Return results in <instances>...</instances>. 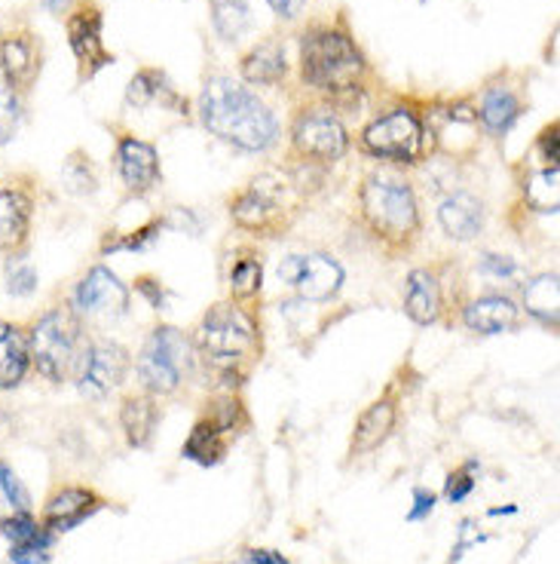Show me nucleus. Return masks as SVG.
Returning a JSON list of instances; mask_svg holds the SVG:
<instances>
[{"label":"nucleus","instance_id":"nucleus-14","mask_svg":"<svg viewBox=\"0 0 560 564\" xmlns=\"http://www.w3.org/2000/svg\"><path fill=\"white\" fill-rule=\"evenodd\" d=\"M68 301L84 323H113L132 311V289L108 264H92L77 280Z\"/></svg>","mask_w":560,"mask_h":564},{"label":"nucleus","instance_id":"nucleus-24","mask_svg":"<svg viewBox=\"0 0 560 564\" xmlns=\"http://www.w3.org/2000/svg\"><path fill=\"white\" fill-rule=\"evenodd\" d=\"M395 423H398V402L393 395H383V399H374L367 409L359 414V421L352 426V438H350V454L352 457H367L374 454L393 436Z\"/></svg>","mask_w":560,"mask_h":564},{"label":"nucleus","instance_id":"nucleus-39","mask_svg":"<svg viewBox=\"0 0 560 564\" xmlns=\"http://www.w3.org/2000/svg\"><path fill=\"white\" fill-rule=\"evenodd\" d=\"M475 268L477 273H484V276H491V280H515V276H518V261H515L512 254H481Z\"/></svg>","mask_w":560,"mask_h":564},{"label":"nucleus","instance_id":"nucleus-35","mask_svg":"<svg viewBox=\"0 0 560 564\" xmlns=\"http://www.w3.org/2000/svg\"><path fill=\"white\" fill-rule=\"evenodd\" d=\"M3 282H7V295L13 297H31L37 292V270L31 264L25 252L22 254H10L7 258V268H3Z\"/></svg>","mask_w":560,"mask_h":564},{"label":"nucleus","instance_id":"nucleus-5","mask_svg":"<svg viewBox=\"0 0 560 564\" xmlns=\"http://www.w3.org/2000/svg\"><path fill=\"white\" fill-rule=\"evenodd\" d=\"M300 191L276 172H261L227 199L230 221L254 240H282L300 215Z\"/></svg>","mask_w":560,"mask_h":564},{"label":"nucleus","instance_id":"nucleus-41","mask_svg":"<svg viewBox=\"0 0 560 564\" xmlns=\"http://www.w3.org/2000/svg\"><path fill=\"white\" fill-rule=\"evenodd\" d=\"M132 289H135L154 311H163V307H166V285H163V280L154 276V273H141Z\"/></svg>","mask_w":560,"mask_h":564},{"label":"nucleus","instance_id":"nucleus-21","mask_svg":"<svg viewBox=\"0 0 560 564\" xmlns=\"http://www.w3.org/2000/svg\"><path fill=\"white\" fill-rule=\"evenodd\" d=\"M438 225L453 242H475L487 225V206L472 191H450L438 203Z\"/></svg>","mask_w":560,"mask_h":564},{"label":"nucleus","instance_id":"nucleus-23","mask_svg":"<svg viewBox=\"0 0 560 564\" xmlns=\"http://www.w3.org/2000/svg\"><path fill=\"white\" fill-rule=\"evenodd\" d=\"M264 292V252L257 246H237L227 268V301L257 307Z\"/></svg>","mask_w":560,"mask_h":564},{"label":"nucleus","instance_id":"nucleus-36","mask_svg":"<svg viewBox=\"0 0 560 564\" xmlns=\"http://www.w3.org/2000/svg\"><path fill=\"white\" fill-rule=\"evenodd\" d=\"M15 512H31V497L13 466L0 460V519L15 516Z\"/></svg>","mask_w":560,"mask_h":564},{"label":"nucleus","instance_id":"nucleus-11","mask_svg":"<svg viewBox=\"0 0 560 564\" xmlns=\"http://www.w3.org/2000/svg\"><path fill=\"white\" fill-rule=\"evenodd\" d=\"M132 375V352L127 344L101 335H86L80 356L74 362L70 381L77 393L89 402H101L111 393H117Z\"/></svg>","mask_w":560,"mask_h":564},{"label":"nucleus","instance_id":"nucleus-7","mask_svg":"<svg viewBox=\"0 0 560 564\" xmlns=\"http://www.w3.org/2000/svg\"><path fill=\"white\" fill-rule=\"evenodd\" d=\"M25 332H29L31 368L53 387L68 383L86 340V323L70 307V301L50 304L41 316H34V323Z\"/></svg>","mask_w":560,"mask_h":564},{"label":"nucleus","instance_id":"nucleus-15","mask_svg":"<svg viewBox=\"0 0 560 564\" xmlns=\"http://www.w3.org/2000/svg\"><path fill=\"white\" fill-rule=\"evenodd\" d=\"M113 170L123 182L129 199H144L154 194L156 184L163 182L160 151L151 141L139 139L132 132H117L113 139Z\"/></svg>","mask_w":560,"mask_h":564},{"label":"nucleus","instance_id":"nucleus-4","mask_svg":"<svg viewBox=\"0 0 560 564\" xmlns=\"http://www.w3.org/2000/svg\"><path fill=\"white\" fill-rule=\"evenodd\" d=\"M364 74L367 58L347 29L316 25L300 37V77L309 89L331 101H347L362 89Z\"/></svg>","mask_w":560,"mask_h":564},{"label":"nucleus","instance_id":"nucleus-40","mask_svg":"<svg viewBox=\"0 0 560 564\" xmlns=\"http://www.w3.org/2000/svg\"><path fill=\"white\" fill-rule=\"evenodd\" d=\"M558 120L554 123H548L542 132H539V139L532 144V160L536 163H546V166H558V156H560V139H558Z\"/></svg>","mask_w":560,"mask_h":564},{"label":"nucleus","instance_id":"nucleus-6","mask_svg":"<svg viewBox=\"0 0 560 564\" xmlns=\"http://www.w3.org/2000/svg\"><path fill=\"white\" fill-rule=\"evenodd\" d=\"M132 371L139 378V390L168 399L184 390V383L197 375V359L190 347V335L178 325L160 323L141 340L139 352L132 356Z\"/></svg>","mask_w":560,"mask_h":564},{"label":"nucleus","instance_id":"nucleus-46","mask_svg":"<svg viewBox=\"0 0 560 564\" xmlns=\"http://www.w3.org/2000/svg\"><path fill=\"white\" fill-rule=\"evenodd\" d=\"M41 3L50 10V13H56V15L68 13L70 7H74V0H41Z\"/></svg>","mask_w":560,"mask_h":564},{"label":"nucleus","instance_id":"nucleus-29","mask_svg":"<svg viewBox=\"0 0 560 564\" xmlns=\"http://www.w3.org/2000/svg\"><path fill=\"white\" fill-rule=\"evenodd\" d=\"M242 80L252 86H279L288 74V58L279 41H261L239 62Z\"/></svg>","mask_w":560,"mask_h":564},{"label":"nucleus","instance_id":"nucleus-38","mask_svg":"<svg viewBox=\"0 0 560 564\" xmlns=\"http://www.w3.org/2000/svg\"><path fill=\"white\" fill-rule=\"evenodd\" d=\"M475 469H477L475 460H469V464H462L460 469H453V473H450L448 485H444V497H448L450 503H462L469 494L475 491V485H477Z\"/></svg>","mask_w":560,"mask_h":564},{"label":"nucleus","instance_id":"nucleus-19","mask_svg":"<svg viewBox=\"0 0 560 564\" xmlns=\"http://www.w3.org/2000/svg\"><path fill=\"white\" fill-rule=\"evenodd\" d=\"M43 68L41 41L31 31H13L0 37V74L15 96H25L37 84Z\"/></svg>","mask_w":560,"mask_h":564},{"label":"nucleus","instance_id":"nucleus-20","mask_svg":"<svg viewBox=\"0 0 560 564\" xmlns=\"http://www.w3.org/2000/svg\"><path fill=\"white\" fill-rule=\"evenodd\" d=\"M457 319L475 335H505V332H518L524 311L512 295L487 292V295L469 297Z\"/></svg>","mask_w":560,"mask_h":564},{"label":"nucleus","instance_id":"nucleus-13","mask_svg":"<svg viewBox=\"0 0 560 564\" xmlns=\"http://www.w3.org/2000/svg\"><path fill=\"white\" fill-rule=\"evenodd\" d=\"M279 282H285L300 301L309 304H328L340 295L347 270L328 252H292L285 254L276 268Z\"/></svg>","mask_w":560,"mask_h":564},{"label":"nucleus","instance_id":"nucleus-18","mask_svg":"<svg viewBox=\"0 0 560 564\" xmlns=\"http://www.w3.org/2000/svg\"><path fill=\"white\" fill-rule=\"evenodd\" d=\"M105 507H108V500L99 491L84 488V485H65V488H56V491L46 497L41 522L53 534H68L77 524L89 522Z\"/></svg>","mask_w":560,"mask_h":564},{"label":"nucleus","instance_id":"nucleus-8","mask_svg":"<svg viewBox=\"0 0 560 564\" xmlns=\"http://www.w3.org/2000/svg\"><path fill=\"white\" fill-rule=\"evenodd\" d=\"M465 295V276L457 258H441L420 264L405 276V316L414 325H453L460 316Z\"/></svg>","mask_w":560,"mask_h":564},{"label":"nucleus","instance_id":"nucleus-26","mask_svg":"<svg viewBox=\"0 0 560 564\" xmlns=\"http://www.w3.org/2000/svg\"><path fill=\"white\" fill-rule=\"evenodd\" d=\"M117 417H120V430H123V436H127L129 448H147V445L154 442L156 426H160V417H163L160 399L151 393H144V390L127 393L123 395V402H120Z\"/></svg>","mask_w":560,"mask_h":564},{"label":"nucleus","instance_id":"nucleus-28","mask_svg":"<svg viewBox=\"0 0 560 564\" xmlns=\"http://www.w3.org/2000/svg\"><path fill=\"white\" fill-rule=\"evenodd\" d=\"M31 350L25 325L0 319V390H15L29 378Z\"/></svg>","mask_w":560,"mask_h":564},{"label":"nucleus","instance_id":"nucleus-17","mask_svg":"<svg viewBox=\"0 0 560 564\" xmlns=\"http://www.w3.org/2000/svg\"><path fill=\"white\" fill-rule=\"evenodd\" d=\"M68 43L74 58L80 65V77H96L101 68H108L113 56L101 41V10L96 3H77L68 13Z\"/></svg>","mask_w":560,"mask_h":564},{"label":"nucleus","instance_id":"nucleus-42","mask_svg":"<svg viewBox=\"0 0 560 564\" xmlns=\"http://www.w3.org/2000/svg\"><path fill=\"white\" fill-rule=\"evenodd\" d=\"M10 562L13 564H50L53 562V546H10Z\"/></svg>","mask_w":560,"mask_h":564},{"label":"nucleus","instance_id":"nucleus-27","mask_svg":"<svg viewBox=\"0 0 560 564\" xmlns=\"http://www.w3.org/2000/svg\"><path fill=\"white\" fill-rule=\"evenodd\" d=\"M520 311L551 332L560 328V282L558 270H542L520 289Z\"/></svg>","mask_w":560,"mask_h":564},{"label":"nucleus","instance_id":"nucleus-16","mask_svg":"<svg viewBox=\"0 0 560 564\" xmlns=\"http://www.w3.org/2000/svg\"><path fill=\"white\" fill-rule=\"evenodd\" d=\"M34 206V184H0V258L22 254L29 249Z\"/></svg>","mask_w":560,"mask_h":564},{"label":"nucleus","instance_id":"nucleus-44","mask_svg":"<svg viewBox=\"0 0 560 564\" xmlns=\"http://www.w3.org/2000/svg\"><path fill=\"white\" fill-rule=\"evenodd\" d=\"M266 7L279 15L282 22H295L307 10V0H266Z\"/></svg>","mask_w":560,"mask_h":564},{"label":"nucleus","instance_id":"nucleus-37","mask_svg":"<svg viewBox=\"0 0 560 564\" xmlns=\"http://www.w3.org/2000/svg\"><path fill=\"white\" fill-rule=\"evenodd\" d=\"M22 123V101L7 84H0V144L15 139Z\"/></svg>","mask_w":560,"mask_h":564},{"label":"nucleus","instance_id":"nucleus-43","mask_svg":"<svg viewBox=\"0 0 560 564\" xmlns=\"http://www.w3.org/2000/svg\"><path fill=\"white\" fill-rule=\"evenodd\" d=\"M435 509V494L426 491V488H417L414 491V509L407 512V522H422V519H429Z\"/></svg>","mask_w":560,"mask_h":564},{"label":"nucleus","instance_id":"nucleus-34","mask_svg":"<svg viewBox=\"0 0 560 564\" xmlns=\"http://www.w3.org/2000/svg\"><path fill=\"white\" fill-rule=\"evenodd\" d=\"M62 184H65V191H68V194H77V197H84V194H96V191H99V175H96L92 163H89V154H84V151H74V154L68 156L65 172H62Z\"/></svg>","mask_w":560,"mask_h":564},{"label":"nucleus","instance_id":"nucleus-2","mask_svg":"<svg viewBox=\"0 0 560 564\" xmlns=\"http://www.w3.org/2000/svg\"><path fill=\"white\" fill-rule=\"evenodd\" d=\"M355 221L386 258H407L422 240L417 187L395 170L364 172L355 191Z\"/></svg>","mask_w":560,"mask_h":564},{"label":"nucleus","instance_id":"nucleus-12","mask_svg":"<svg viewBox=\"0 0 560 564\" xmlns=\"http://www.w3.org/2000/svg\"><path fill=\"white\" fill-rule=\"evenodd\" d=\"M350 151V132L331 108H304L288 129V156L304 166H334Z\"/></svg>","mask_w":560,"mask_h":564},{"label":"nucleus","instance_id":"nucleus-3","mask_svg":"<svg viewBox=\"0 0 560 564\" xmlns=\"http://www.w3.org/2000/svg\"><path fill=\"white\" fill-rule=\"evenodd\" d=\"M199 120L215 139L245 154H264L279 141V120L270 105L227 74H215L199 93Z\"/></svg>","mask_w":560,"mask_h":564},{"label":"nucleus","instance_id":"nucleus-45","mask_svg":"<svg viewBox=\"0 0 560 564\" xmlns=\"http://www.w3.org/2000/svg\"><path fill=\"white\" fill-rule=\"evenodd\" d=\"M245 562L249 564H292L282 552L276 550H245Z\"/></svg>","mask_w":560,"mask_h":564},{"label":"nucleus","instance_id":"nucleus-1","mask_svg":"<svg viewBox=\"0 0 560 564\" xmlns=\"http://www.w3.org/2000/svg\"><path fill=\"white\" fill-rule=\"evenodd\" d=\"M197 371L209 378L215 390L239 393L264 352V332L257 307L218 301L199 316L190 332Z\"/></svg>","mask_w":560,"mask_h":564},{"label":"nucleus","instance_id":"nucleus-30","mask_svg":"<svg viewBox=\"0 0 560 564\" xmlns=\"http://www.w3.org/2000/svg\"><path fill=\"white\" fill-rule=\"evenodd\" d=\"M527 166L524 178H520V203L530 212H542V215H558L560 209V170L558 166H546L536 163Z\"/></svg>","mask_w":560,"mask_h":564},{"label":"nucleus","instance_id":"nucleus-10","mask_svg":"<svg viewBox=\"0 0 560 564\" xmlns=\"http://www.w3.org/2000/svg\"><path fill=\"white\" fill-rule=\"evenodd\" d=\"M249 426H252V417H249L242 395L230 393V390H215L206 399V409L194 423L182 454L199 466H218L230 452V445Z\"/></svg>","mask_w":560,"mask_h":564},{"label":"nucleus","instance_id":"nucleus-9","mask_svg":"<svg viewBox=\"0 0 560 564\" xmlns=\"http://www.w3.org/2000/svg\"><path fill=\"white\" fill-rule=\"evenodd\" d=\"M359 144L364 154L377 156L393 166H417L422 160H429L435 151L432 129L407 105H398V108H389L386 113L374 117L362 129Z\"/></svg>","mask_w":560,"mask_h":564},{"label":"nucleus","instance_id":"nucleus-22","mask_svg":"<svg viewBox=\"0 0 560 564\" xmlns=\"http://www.w3.org/2000/svg\"><path fill=\"white\" fill-rule=\"evenodd\" d=\"M524 113V96L515 84H487L477 101V123L491 139H505Z\"/></svg>","mask_w":560,"mask_h":564},{"label":"nucleus","instance_id":"nucleus-32","mask_svg":"<svg viewBox=\"0 0 560 564\" xmlns=\"http://www.w3.org/2000/svg\"><path fill=\"white\" fill-rule=\"evenodd\" d=\"M0 534L10 540V546H29V543L53 546L56 543V534L43 528V522H37L31 512H15V516L0 519Z\"/></svg>","mask_w":560,"mask_h":564},{"label":"nucleus","instance_id":"nucleus-33","mask_svg":"<svg viewBox=\"0 0 560 564\" xmlns=\"http://www.w3.org/2000/svg\"><path fill=\"white\" fill-rule=\"evenodd\" d=\"M163 227H166V218H151L147 225L135 227V230H127V234H117V230H108L105 234V240H101L99 252L108 254V252H141V249H147L151 242L163 234Z\"/></svg>","mask_w":560,"mask_h":564},{"label":"nucleus","instance_id":"nucleus-25","mask_svg":"<svg viewBox=\"0 0 560 564\" xmlns=\"http://www.w3.org/2000/svg\"><path fill=\"white\" fill-rule=\"evenodd\" d=\"M127 105L135 111H151L163 108L172 113H187V99L172 86L163 70L141 68L127 86Z\"/></svg>","mask_w":560,"mask_h":564},{"label":"nucleus","instance_id":"nucleus-31","mask_svg":"<svg viewBox=\"0 0 560 564\" xmlns=\"http://www.w3.org/2000/svg\"><path fill=\"white\" fill-rule=\"evenodd\" d=\"M211 25H215L221 41L237 43L245 31L252 29L249 0H211Z\"/></svg>","mask_w":560,"mask_h":564}]
</instances>
